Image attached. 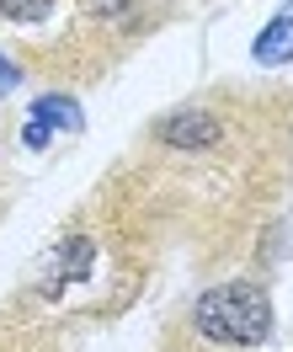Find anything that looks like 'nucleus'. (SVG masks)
<instances>
[{
	"label": "nucleus",
	"instance_id": "f257e3e1",
	"mask_svg": "<svg viewBox=\"0 0 293 352\" xmlns=\"http://www.w3.org/2000/svg\"><path fill=\"white\" fill-rule=\"evenodd\" d=\"M198 331L208 342H261L272 331V305L256 283H224V288H208L198 299Z\"/></svg>",
	"mask_w": 293,
	"mask_h": 352
},
{
	"label": "nucleus",
	"instance_id": "0eeeda50",
	"mask_svg": "<svg viewBox=\"0 0 293 352\" xmlns=\"http://www.w3.org/2000/svg\"><path fill=\"white\" fill-rule=\"evenodd\" d=\"M27 144H32V150H43V144H48V123L32 118V123H27Z\"/></svg>",
	"mask_w": 293,
	"mask_h": 352
},
{
	"label": "nucleus",
	"instance_id": "20e7f679",
	"mask_svg": "<svg viewBox=\"0 0 293 352\" xmlns=\"http://www.w3.org/2000/svg\"><path fill=\"white\" fill-rule=\"evenodd\" d=\"M32 118H38V123H48V129H69V133L80 129V107H75L69 96H59V91H54V96H38Z\"/></svg>",
	"mask_w": 293,
	"mask_h": 352
},
{
	"label": "nucleus",
	"instance_id": "7ed1b4c3",
	"mask_svg": "<svg viewBox=\"0 0 293 352\" xmlns=\"http://www.w3.org/2000/svg\"><path fill=\"white\" fill-rule=\"evenodd\" d=\"M256 59H261V65H283V59H293V11H288V16H277V22L256 38Z\"/></svg>",
	"mask_w": 293,
	"mask_h": 352
},
{
	"label": "nucleus",
	"instance_id": "f03ea898",
	"mask_svg": "<svg viewBox=\"0 0 293 352\" xmlns=\"http://www.w3.org/2000/svg\"><path fill=\"white\" fill-rule=\"evenodd\" d=\"M160 139L176 144V150H208V144L219 139V123H213L208 112H176V118L160 123Z\"/></svg>",
	"mask_w": 293,
	"mask_h": 352
},
{
	"label": "nucleus",
	"instance_id": "423d86ee",
	"mask_svg": "<svg viewBox=\"0 0 293 352\" xmlns=\"http://www.w3.org/2000/svg\"><path fill=\"white\" fill-rule=\"evenodd\" d=\"M16 86H22V69H16L5 54H0V91H16Z\"/></svg>",
	"mask_w": 293,
	"mask_h": 352
},
{
	"label": "nucleus",
	"instance_id": "39448f33",
	"mask_svg": "<svg viewBox=\"0 0 293 352\" xmlns=\"http://www.w3.org/2000/svg\"><path fill=\"white\" fill-rule=\"evenodd\" d=\"M38 6H43V0H0V11H5V16H16V22L38 16Z\"/></svg>",
	"mask_w": 293,
	"mask_h": 352
}]
</instances>
